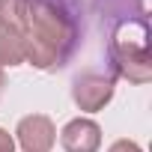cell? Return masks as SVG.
Instances as JSON below:
<instances>
[{"label": "cell", "mask_w": 152, "mask_h": 152, "mask_svg": "<svg viewBox=\"0 0 152 152\" xmlns=\"http://www.w3.org/2000/svg\"><path fill=\"white\" fill-rule=\"evenodd\" d=\"M21 39H24V63L36 69H57L66 63L72 51L75 24L51 0H30Z\"/></svg>", "instance_id": "obj_1"}, {"label": "cell", "mask_w": 152, "mask_h": 152, "mask_svg": "<svg viewBox=\"0 0 152 152\" xmlns=\"http://www.w3.org/2000/svg\"><path fill=\"white\" fill-rule=\"evenodd\" d=\"M110 57L116 72L131 84H146L152 78L149 27L143 21H122L110 39Z\"/></svg>", "instance_id": "obj_2"}, {"label": "cell", "mask_w": 152, "mask_h": 152, "mask_svg": "<svg viewBox=\"0 0 152 152\" xmlns=\"http://www.w3.org/2000/svg\"><path fill=\"white\" fill-rule=\"evenodd\" d=\"M72 99L81 110L87 113H96L102 110L110 99H113V81L107 75H99V72H87V75H78L72 84Z\"/></svg>", "instance_id": "obj_3"}, {"label": "cell", "mask_w": 152, "mask_h": 152, "mask_svg": "<svg viewBox=\"0 0 152 152\" xmlns=\"http://www.w3.org/2000/svg\"><path fill=\"white\" fill-rule=\"evenodd\" d=\"M15 137H18V143H21L24 152H51L54 143H57V128H54L51 116L30 113V116H24L18 122Z\"/></svg>", "instance_id": "obj_4"}, {"label": "cell", "mask_w": 152, "mask_h": 152, "mask_svg": "<svg viewBox=\"0 0 152 152\" xmlns=\"http://www.w3.org/2000/svg\"><path fill=\"white\" fill-rule=\"evenodd\" d=\"M60 143L66 152H99L102 146V128L96 119H87V116H78L63 125L60 131Z\"/></svg>", "instance_id": "obj_5"}, {"label": "cell", "mask_w": 152, "mask_h": 152, "mask_svg": "<svg viewBox=\"0 0 152 152\" xmlns=\"http://www.w3.org/2000/svg\"><path fill=\"white\" fill-rule=\"evenodd\" d=\"M24 63V39L21 33H15L9 24L0 21V87H3V72L12 66Z\"/></svg>", "instance_id": "obj_6"}, {"label": "cell", "mask_w": 152, "mask_h": 152, "mask_svg": "<svg viewBox=\"0 0 152 152\" xmlns=\"http://www.w3.org/2000/svg\"><path fill=\"white\" fill-rule=\"evenodd\" d=\"M27 9H30V0H0V21L9 24L15 33H21L27 21Z\"/></svg>", "instance_id": "obj_7"}, {"label": "cell", "mask_w": 152, "mask_h": 152, "mask_svg": "<svg viewBox=\"0 0 152 152\" xmlns=\"http://www.w3.org/2000/svg\"><path fill=\"white\" fill-rule=\"evenodd\" d=\"M107 152H143L134 140H116V143H110V149Z\"/></svg>", "instance_id": "obj_8"}, {"label": "cell", "mask_w": 152, "mask_h": 152, "mask_svg": "<svg viewBox=\"0 0 152 152\" xmlns=\"http://www.w3.org/2000/svg\"><path fill=\"white\" fill-rule=\"evenodd\" d=\"M0 152H15V137L6 128H0Z\"/></svg>", "instance_id": "obj_9"}]
</instances>
